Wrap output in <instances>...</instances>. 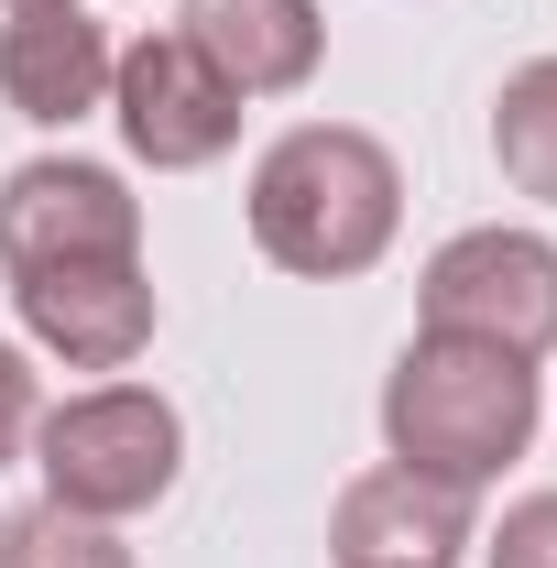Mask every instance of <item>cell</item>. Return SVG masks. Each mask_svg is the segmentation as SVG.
<instances>
[{"label": "cell", "mask_w": 557, "mask_h": 568, "mask_svg": "<svg viewBox=\"0 0 557 568\" xmlns=\"http://www.w3.org/2000/svg\"><path fill=\"white\" fill-rule=\"evenodd\" d=\"M405 230V164L361 121H295L252 164V241L295 284H350L372 274Z\"/></svg>", "instance_id": "obj_1"}, {"label": "cell", "mask_w": 557, "mask_h": 568, "mask_svg": "<svg viewBox=\"0 0 557 568\" xmlns=\"http://www.w3.org/2000/svg\"><path fill=\"white\" fill-rule=\"evenodd\" d=\"M525 437H536V361H503L482 339L416 328L405 361L383 372V448H394V470L482 493V481H503L525 459Z\"/></svg>", "instance_id": "obj_2"}, {"label": "cell", "mask_w": 557, "mask_h": 568, "mask_svg": "<svg viewBox=\"0 0 557 568\" xmlns=\"http://www.w3.org/2000/svg\"><path fill=\"white\" fill-rule=\"evenodd\" d=\"M33 470H44V503L67 514H99V525H132L175 493L186 470V416L153 394V383H88L67 405L33 416Z\"/></svg>", "instance_id": "obj_3"}, {"label": "cell", "mask_w": 557, "mask_h": 568, "mask_svg": "<svg viewBox=\"0 0 557 568\" xmlns=\"http://www.w3.org/2000/svg\"><path fill=\"white\" fill-rule=\"evenodd\" d=\"M416 317L437 339H482L503 361H547L557 351V241L547 230H459L437 241L416 274Z\"/></svg>", "instance_id": "obj_4"}, {"label": "cell", "mask_w": 557, "mask_h": 568, "mask_svg": "<svg viewBox=\"0 0 557 568\" xmlns=\"http://www.w3.org/2000/svg\"><path fill=\"white\" fill-rule=\"evenodd\" d=\"M110 121H121V142H132V164L198 175V164H219V153L241 142V88L164 22V33H142V44L110 55Z\"/></svg>", "instance_id": "obj_5"}, {"label": "cell", "mask_w": 557, "mask_h": 568, "mask_svg": "<svg viewBox=\"0 0 557 568\" xmlns=\"http://www.w3.org/2000/svg\"><path fill=\"white\" fill-rule=\"evenodd\" d=\"M142 252V197L110 164L33 153L0 175V274H44V263H132Z\"/></svg>", "instance_id": "obj_6"}, {"label": "cell", "mask_w": 557, "mask_h": 568, "mask_svg": "<svg viewBox=\"0 0 557 568\" xmlns=\"http://www.w3.org/2000/svg\"><path fill=\"white\" fill-rule=\"evenodd\" d=\"M11 317H22V339L44 361H67V372H132L153 351V274L132 263H44V274H11Z\"/></svg>", "instance_id": "obj_7"}, {"label": "cell", "mask_w": 557, "mask_h": 568, "mask_svg": "<svg viewBox=\"0 0 557 568\" xmlns=\"http://www.w3.org/2000/svg\"><path fill=\"white\" fill-rule=\"evenodd\" d=\"M470 547V493L426 481V470H361L328 514V558L340 568H459Z\"/></svg>", "instance_id": "obj_8"}, {"label": "cell", "mask_w": 557, "mask_h": 568, "mask_svg": "<svg viewBox=\"0 0 557 568\" xmlns=\"http://www.w3.org/2000/svg\"><path fill=\"white\" fill-rule=\"evenodd\" d=\"M0 99L33 132H67L88 110H110V33L88 22V0H33L0 22Z\"/></svg>", "instance_id": "obj_9"}, {"label": "cell", "mask_w": 557, "mask_h": 568, "mask_svg": "<svg viewBox=\"0 0 557 568\" xmlns=\"http://www.w3.org/2000/svg\"><path fill=\"white\" fill-rule=\"evenodd\" d=\"M175 33H186L241 99H295V88L317 77V55H328L317 0H186Z\"/></svg>", "instance_id": "obj_10"}, {"label": "cell", "mask_w": 557, "mask_h": 568, "mask_svg": "<svg viewBox=\"0 0 557 568\" xmlns=\"http://www.w3.org/2000/svg\"><path fill=\"white\" fill-rule=\"evenodd\" d=\"M492 164H503L514 197L557 209V55L503 77V99H492Z\"/></svg>", "instance_id": "obj_11"}, {"label": "cell", "mask_w": 557, "mask_h": 568, "mask_svg": "<svg viewBox=\"0 0 557 568\" xmlns=\"http://www.w3.org/2000/svg\"><path fill=\"white\" fill-rule=\"evenodd\" d=\"M0 568H132L121 525L67 514V503H11L0 514Z\"/></svg>", "instance_id": "obj_12"}, {"label": "cell", "mask_w": 557, "mask_h": 568, "mask_svg": "<svg viewBox=\"0 0 557 568\" xmlns=\"http://www.w3.org/2000/svg\"><path fill=\"white\" fill-rule=\"evenodd\" d=\"M482 568H557V493H525L482 536Z\"/></svg>", "instance_id": "obj_13"}, {"label": "cell", "mask_w": 557, "mask_h": 568, "mask_svg": "<svg viewBox=\"0 0 557 568\" xmlns=\"http://www.w3.org/2000/svg\"><path fill=\"white\" fill-rule=\"evenodd\" d=\"M33 416H44V394H33V361L0 339V470H11V459H33Z\"/></svg>", "instance_id": "obj_14"}, {"label": "cell", "mask_w": 557, "mask_h": 568, "mask_svg": "<svg viewBox=\"0 0 557 568\" xmlns=\"http://www.w3.org/2000/svg\"><path fill=\"white\" fill-rule=\"evenodd\" d=\"M11 11H33V0H11Z\"/></svg>", "instance_id": "obj_15"}]
</instances>
